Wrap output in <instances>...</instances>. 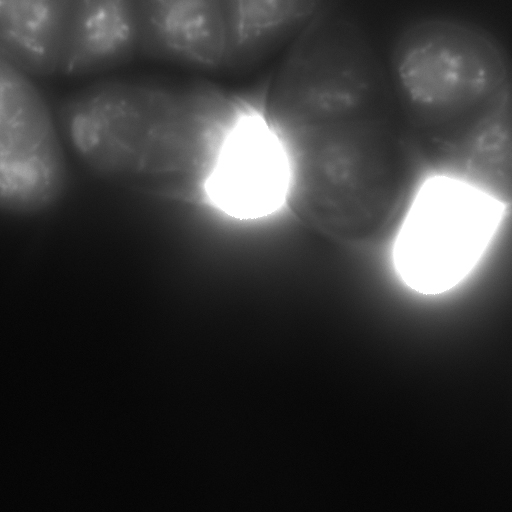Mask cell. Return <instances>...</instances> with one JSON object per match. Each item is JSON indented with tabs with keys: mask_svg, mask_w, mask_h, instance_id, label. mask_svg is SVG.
Returning a JSON list of instances; mask_svg holds the SVG:
<instances>
[{
	"mask_svg": "<svg viewBox=\"0 0 512 512\" xmlns=\"http://www.w3.org/2000/svg\"><path fill=\"white\" fill-rule=\"evenodd\" d=\"M68 172L49 106L29 74L0 55V212L31 216L64 196Z\"/></svg>",
	"mask_w": 512,
	"mask_h": 512,
	"instance_id": "8992f818",
	"label": "cell"
},
{
	"mask_svg": "<svg viewBox=\"0 0 512 512\" xmlns=\"http://www.w3.org/2000/svg\"><path fill=\"white\" fill-rule=\"evenodd\" d=\"M264 115L287 160L286 205L334 240L366 244L381 237L427 176L396 94Z\"/></svg>",
	"mask_w": 512,
	"mask_h": 512,
	"instance_id": "6da1fadb",
	"label": "cell"
},
{
	"mask_svg": "<svg viewBox=\"0 0 512 512\" xmlns=\"http://www.w3.org/2000/svg\"><path fill=\"white\" fill-rule=\"evenodd\" d=\"M288 165L262 110L246 103L227 129L202 182L213 205L239 219H258L286 205Z\"/></svg>",
	"mask_w": 512,
	"mask_h": 512,
	"instance_id": "52a82bcc",
	"label": "cell"
},
{
	"mask_svg": "<svg viewBox=\"0 0 512 512\" xmlns=\"http://www.w3.org/2000/svg\"><path fill=\"white\" fill-rule=\"evenodd\" d=\"M322 0H136L138 53L227 70L296 36Z\"/></svg>",
	"mask_w": 512,
	"mask_h": 512,
	"instance_id": "277c9868",
	"label": "cell"
},
{
	"mask_svg": "<svg viewBox=\"0 0 512 512\" xmlns=\"http://www.w3.org/2000/svg\"><path fill=\"white\" fill-rule=\"evenodd\" d=\"M243 103L202 83L104 81L65 100L60 118L93 171L182 190L202 186Z\"/></svg>",
	"mask_w": 512,
	"mask_h": 512,
	"instance_id": "7a4b0ae2",
	"label": "cell"
},
{
	"mask_svg": "<svg viewBox=\"0 0 512 512\" xmlns=\"http://www.w3.org/2000/svg\"><path fill=\"white\" fill-rule=\"evenodd\" d=\"M390 78L428 166L457 173L477 139L511 112V69L501 43L448 17L408 24L396 38Z\"/></svg>",
	"mask_w": 512,
	"mask_h": 512,
	"instance_id": "3957f363",
	"label": "cell"
},
{
	"mask_svg": "<svg viewBox=\"0 0 512 512\" xmlns=\"http://www.w3.org/2000/svg\"><path fill=\"white\" fill-rule=\"evenodd\" d=\"M138 53L136 0H74L60 74H91Z\"/></svg>",
	"mask_w": 512,
	"mask_h": 512,
	"instance_id": "ba28073f",
	"label": "cell"
},
{
	"mask_svg": "<svg viewBox=\"0 0 512 512\" xmlns=\"http://www.w3.org/2000/svg\"><path fill=\"white\" fill-rule=\"evenodd\" d=\"M509 207L460 178L427 175L399 220L391 251L396 274L425 295L454 288L481 260Z\"/></svg>",
	"mask_w": 512,
	"mask_h": 512,
	"instance_id": "5b68a950",
	"label": "cell"
},
{
	"mask_svg": "<svg viewBox=\"0 0 512 512\" xmlns=\"http://www.w3.org/2000/svg\"><path fill=\"white\" fill-rule=\"evenodd\" d=\"M74 0H0V55L29 75L60 74Z\"/></svg>",
	"mask_w": 512,
	"mask_h": 512,
	"instance_id": "9c48e42d",
	"label": "cell"
}]
</instances>
